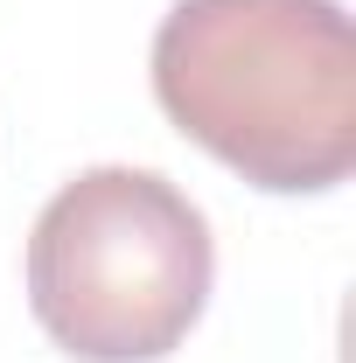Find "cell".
<instances>
[{
  "label": "cell",
  "mask_w": 356,
  "mask_h": 363,
  "mask_svg": "<svg viewBox=\"0 0 356 363\" xmlns=\"http://www.w3.org/2000/svg\"><path fill=\"white\" fill-rule=\"evenodd\" d=\"M217 279L203 210L154 168H84L28 230V308L77 363H154Z\"/></svg>",
  "instance_id": "cell-2"
},
{
  "label": "cell",
  "mask_w": 356,
  "mask_h": 363,
  "mask_svg": "<svg viewBox=\"0 0 356 363\" xmlns=\"http://www.w3.org/2000/svg\"><path fill=\"white\" fill-rule=\"evenodd\" d=\"M154 98L252 189L321 196L356 168V35L335 0H175Z\"/></svg>",
  "instance_id": "cell-1"
}]
</instances>
